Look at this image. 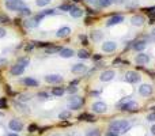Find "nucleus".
Here are the masks:
<instances>
[{
	"mask_svg": "<svg viewBox=\"0 0 155 136\" xmlns=\"http://www.w3.org/2000/svg\"><path fill=\"white\" fill-rule=\"evenodd\" d=\"M131 128V122L127 120H116V121L110 122L109 125V131L116 132V133H125L127 131H129Z\"/></svg>",
	"mask_w": 155,
	"mask_h": 136,
	"instance_id": "nucleus-1",
	"label": "nucleus"
},
{
	"mask_svg": "<svg viewBox=\"0 0 155 136\" xmlns=\"http://www.w3.org/2000/svg\"><path fill=\"white\" fill-rule=\"evenodd\" d=\"M25 7V3L23 0H8L6 1V8L10 10V11H14V12H19L21 8Z\"/></svg>",
	"mask_w": 155,
	"mask_h": 136,
	"instance_id": "nucleus-2",
	"label": "nucleus"
},
{
	"mask_svg": "<svg viewBox=\"0 0 155 136\" xmlns=\"http://www.w3.org/2000/svg\"><path fill=\"white\" fill-rule=\"evenodd\" d=\"M118 106L124 112H136V110H139V104L136 101H123Z\"/></svg>",
	"mask_w": 155,
	"mask_h": 136,
	"instance_id": "nucleus-3",
	"label": "nucleus"
},
{
	"mask_svg": "<svg viewBox=\"0 0 155 136\" xmlns=\"http://www.w3.org/2000/svg\"><path fill=\"white\" fill-rule=\"evenodd\" d=\"M84 101L83 98H80V97H71L70 98V101H68V108L72 109V110H78V109H80L82 106H83Z\"/></svg>",
	"mask_w": 155,
	"mask_h": 136,
	"instance_id": "nucleus-4",
	"label": "nucleus"
},
{
	"mask_svg": "<svg viewBox=\"0 0 155 136\" xmlns=\"http://www.w3.org/2000/svg\"><path fill=\"white\" fill-rule=\"evenodd\" d=\"M46 83H50V84H59L63 82V76L59 75V73H49L44 78Z\"/></svg>",
	"mask_w": 155,
	"mask_h": 136,
	"instance_id": "nucleus-5",
	"label": "nucleus"
},
{
	"mask_svg": "<svg viewBox=\"0 0 155 136\" xmlns=\"http://www.w3.org/2000/svg\"><path fill=\"white\" fill-rule=\"evenodd\" d=\"M140 79H142V76L136 71H128V72L125 73V80L128 82V83H139Z\"/></svg>",
	"mask_w": 155,
	"mask_h": 136,
	"instance_id": "nucleus-6",
	"label": "nucleus"
},
{
	"mask_svg": "<svg viewBox=\"0 0 155 136\" xmlns=\"http://www.w3.org/2000/svg\"><path fill=\"white\" fill-rule=\"evenodd\" d=\"M91 108H93V112L102 114L107 110V105L105 104V102H102V101H98V102H94Z\"/></svg>",
	"mask_w": 155,
	"mask_h": 136,
	"instance_id": "nucleus-7",
	"label": "nucleus"
},
{
	"mask_svg": "<svg viewBox=\"0 0 155 136\" xmlns=\"http://www.w3.org/2000/svg\"><path fill=\"white\" fill-rule=\"evenodd\" d=\"M25 68L22 64L17 63L15 65H12V67L10 68V73L11 75H14V76H21V75H23V72H25Z\"/></svg>",
	"mask_w": 155,
	"mask_h": 136,
	"instance_id": "nucleus-8",
	"label": "nucleus"
},
{
	"mask_svg": "<svg viewBox=\"0 0 155 136\" xmlns=\"http://www.w3.org/2000/svg\"><path fill=\"white\" fill-rule=\"evenodd\" d=\"M116 49H117V42H114V41H106L102 44V50L106 53H112Z\"/></svg>",
	"mask_w": 155,
	"mask_h": 136,
	"instance_id": "nucleus-9",
	"label": "nucleus"
},
{
	"mask_svg": "<svg viewBox=\"0 0 155 136\" xmlns=\"http://www.w3.org/2000/svg\"><path fill=\"white\" fill-rule=\"evenodd\" d=\"M8 127L11 131H15V132H21L23 129V124L22 121H19L18 118H14L8 122Z\"/></svg>",
	"mask_w": 155,
	"mask_h": 136,
	"instance_id": "nucleus-10",
	"label": "nucleus"
},
{
	"mask_svg": "<svg viewBox=\"0 0 155 136\" xmlns=\"http://www.w3.org/2000/svg\"><path fill=\"white\" fill-rule=\"evenodd\" d=\"M150 56L147 53H139L136 54V57H135V61H136L139 65H146V64L150 63Z\"/></svg>",
	"mask_w": 155,
	"mask_h": 136,
	"instance_id": "nucleus-11",
	"label": "nucleus"
},
{
	"mask_svg": "<svg viewBox=\"0 0 155 136\" xmlns=\"http://www.w3.org/2000/svg\"><path fill=\"white\" fill-rule=\"evenodd\" d=\"M137 91H139V95H142V97H150L152 94V86L151 84H142Z\"/></svg>",
	"mask_w": 155,
	"mask_h": 136,
	"instance_id": "nucleus-12",
	"label": "nucleus"
},
{
	"mask_svg": "<svg viewBox=\"0 0 155 136\" xmlns=\"http://www.w3.org/2000/svg\"><path fill=\"white\" fill-rule=\"evenodd\" d=\"M121 22H124V16L123 15H114L106 21V26L110 27V26H114V25H120Z\"/></svg>",
	"mask_w": 155,
	"mask_h": 136,
	"instance_id": "nucleus-13",
	"label": "nucleus"
},
{
	"mask_svg": "<svg viewBox=\"0 0 155 136\" xmlns=\"http://www.w3.org/2000/svg\"><path fill=\"white\" fill-rule=\"evenodd\" d=\"M114 76H116V72L113 69H106V71H103V72L101 73L99 79H101V82H110Z\"/></svg>",
	"mask_w": 155,
	"mask_h": 136,
	"instance_id": "nucleus-14",
	"label": "nucleus"
},
{
	"mask_svg": "<svg viewBox=\"0 0 155 136\" xmlns=\"http://www.w3.org/2000/svg\"><path fill=\"white\" fill-rule=\"evenodd\" d=\"M70 34H71V27L63 26V27H60V29L57 30L56 37H57V38H65V37H68Z\"/></svg>",
	"mask_w": 155,
	"mask_h": 136,
	"instance_id": "nucleus-15",
	"label": "nucleus"
},
{
	"mask_svg": "<svg viewBox=\"0 0 155 136\" xmlns=\"http://www.w3.org/2000/svg\"><path fill=\"white\" fill-rule=\"evenodd\" d=\"M22 83L26 87H37L40 84V82L37 80V79H34V78H23Z\"/></svg>",
	"mask_w": 155,
	"mask_h": 136,
	"instance_id": "nucleus-16",
	"label": "nucleus"
},
{
	"mask_svg": "<svg viewBox=\"0 0 155 136\" xmlns=\"http://www.w3.org/2000/svg\"><path fill=\"white\" fill-rule=\"evenodd\" d=\"M146 46H147V41L146 40H137V41H135V42H133L132 48L136 50V52H142Z\"/></svg>",
	"mask_w": 155,
	"mask_h": 136,
	"instance_id": "nucleus-17",
	"label": "nucleus"
},
{
	"mask_svg": "<svg viewBox=\"0 0 155 136\" xmlns=\"http://www.w3.org/2000/svg\"><path fill=\"white\" fill-rule=\"evenodd\" d=\"M72 73H84L86 71H87V67L84 65V64H74L71 68Z\"/></svg>",
	"mask_w": 155,
	"mask_h": 136,
	"instance_id": "nucleus-18",
	"label": "nucleus"
},
{
	"mask_svg": "<svg viewBox=\"0 0 155 136\" xmlns=\"http://www.w3.org/2000/svg\"><path fill=\"white\" fill-rule=\"evenodd\" d=\"M131 23H132L133 26H143V23H144V16L143 15H133L132 18H131Z\"/></svg>",
	"mask_w": 155,
	"mask_h": 136,
	"instance_id": "nucleus-19",
	"label": "nucleus"
},
{
	"mask_svg": "<svg viewBox=\"0 0 155 136\" xmlns=\"http://www.w3.org/2000/svg\"><path fill=\"white\" fill-rule=\"evenodd\" d=\"M74 50L70 49V48H61V50L59 52V54H60V57H63V59H70V57H72L74 56Z\"/></svg>",
	"mask_w": 155,
	"mask_h": 136,
	"instance_id": "nucleus-20",
	"label": "nucleus"
},
{
	"mask_svg": "<svg viewBox=\"0 0 155 136\" xmlns=\"http://www.w3.org/2000/svg\"><path fill=\"white\" fill-rule=\"evenodd\" d=\"M90 37H91V40H93L94 42H99V41H102V38H103V33H102L101 30H94V32H91Z\"/></svg>",
	"mask_w": 155,
	"mask_h": 136,
	"instance_id": "nucleus-21",
	"label": "nucleus"
},
{
	"mask_svg": "<svg viewBox=\"0 0 155 136\" xmlns=\"http://www.w3.org/2000/svg\"><path fill=\"white\" fill-rule=\"evenodd\" d=\"M14 105H15V108H18L19 112H22V113H30V108H29L27 105H25L23 102L17 101V102H14Z\"/></svg>",
	"mask_w": 155,
	"mask_h": 136,
	"instance_id": "nucleus-22",
	"label": "nucleus"
},
{
	"mask_svg": "<svg viewBox=\"0 0 155 136\" xmlns=\"http://www.w3.org/2000/svg\"><path fill=\"white\" fill-rule=\"evenodd\" d=\"M70 14H71V16L72 18H80L82 15H83V10L82 8H79V7H72L71 8V11H70Z\"/></svg>",
	"mask_w": 155,
	"mask_h": 136,
	"instance_id": "nucleus-23",
	"label": "nucleus"
},
{
	"mask_svg": "<svg viewBox=\"0 0 155 136\" xmlns=\"http://www.w3.org/2000/svg\"><path fill=\"white\" fill-rule=\"evenodd\" d=\"M61 50V46H53V45H49L46 49H45V53L46 54H54V53H59Z\"/></svg>",
	"mask_w": 155,
	"mask_h": 136,
	"instance_id": "nucleus-24",
	"label": "nucleus"
},
{
	"mask_svg": "<svg viewBox=\"0 0 155 136\" xmlns=\"http://www.w3.org/2000/svg\"><path fill=\"white\" fill-rule=\"evenodd\" d=\"M79 120H83V121H87V122H94L95 121V117L93 114H89V113H83L79 116Z\"/></svg>",
	"mask_w": 155,
	"mask_h": 136,
	"instance_id": "nucleus-25",
	"label": "nucleus"
},
{
	"mask_svg": "<svg viewBox=\"0 0 155 136\" xmlns=\"http://www.w3.org/2000/svg\"><path fill=\"white\" fill-rule=\"evenodd\" d=\"M64 93H65V90H64L63 87H53V89H52V94H53L54 97H61Z\"/></svg>",
	"mask_w": 155,
	"mask_h": 136,
	"instance_id": "nucleus-26",
	"label": "nucleus"
},
{
	"mask_svg": "<svg viewBox=\"0 0 155 136\" xmlns=\"http://www.w3.org/2000/svg\"><path fill=\"white\" fill-rule=\"evenodd\" d=\"M114 3V0H98V4H99V7H110L112 4Z\"/></svg>",
	"mask_w": 155,
	"mask_h": 136,
	"instance_id": "nucleus-27",
	"label": "nucleus"
},
{
	"mask_svg": "<svg viewBox=\"0 0 155 136\" xmlns=\"http://www.w3.org/2000/svg\"><path fill=\"white\" fill-rule=\"evenodd\" d=\"M18 63H19V64H22L23 67H27V65L30 64V57H27V56L19 57V59H18Z\"/></svg>",
	"mask_w": 155,
	"mask_h": 136,
	"instance_id": "nucleus-28",
	"label": "nucleus"
},
{
	"mask_svg": "<svg viewBox=\"0 0 155 136\" xmlns=\"http://www.w3.org/2000/svg\"><path fill=\"white\" fill-rule=\"evenodd\" d=\"M19 14L22 15V16H29V15H31V10L29 8V7H23V8H21V11H19Z\"/></svg>",
	"mask_w": 155,
	"mask_h": 136,
	"instance_id": "nucleus-29",
	"label": "nucleus"
},
{
	"mask_svg": "<svg viewBox=\"0 0 155 136\" xmlns=\"http://www.w3.org/2000/svg\"><path fill=\"white\" fill-rule=\"evenodd\" d=\"M71 117V112L70 110H64V112H61V113L59 114V118L60 120H67V118Z\"/></svg>",
	"mask_w": 155,
	"mask_h": 136,
	"instance_id": "nucleus-30",
	"label": "nucleus"
},
{
	"mask_svg": "<svg viewBox=\"0 0 155 136\" xmlns=\"http://www.w3.org/2000/svg\"><path fill=\"white\" fill-rule=\"evenodd\" d=\"M86 135L87 136H101V131H99L98 128H95V129H89Z\"/></svg>",
	"mask_w": 155,
	"mask_h": 136,
	"instance_id": "nucleus-31",
	"label": "nucleus"
},
{
	"mask_svg": "<svg viewBox=\"0 0 155 136\" xmlns=\"http://www.w3.org/2000/svg\"><path fill=\"white\" fill-rule=\"evenodd\" d=\"M78 56H79V59H89L90 57L89 52H87V50H84V49L79 50V52H78Z\"/></svg>",
	"mask_w": 155,
	"mask_h": 136,
	"instance_id": "nucleus-32",
	"label": "nucleus"
},
{
	"mask_svg": "<svg viewBox=\"0 0 155 136\" xmlns=\"http://www.w3.org/2000/svg\"><path fill=\"white\" fill-rule=\"evenodd\" d=\"M52 0H36V5L37 7H45V5H48Z\"/></svg>",
	"mask_w": 155,
	"mask_h": 136,
	"instance_id": "nucleus-33",
	"label": "nucleus"
},
{
	"mask_svg": "<svg viewBox=\"0 0 155 136\" xmlns=\"http://www.w3.org/2000/svg\"><path fill=\"white\" fill-rule=\"evenodd\" d=\"M74 7L72 4H70V3H65V4H61L60 7H59V10L60 11H71V8Z\"/></svg>",
	"mask_w": 155,
	"mask_h": 136,
	"instance_id": "nucleus-34",
	"label": "nucleus"
},
{
	"mask_svg": "<svg viewBox=\"0 0 155 136\" xmlns=\"http://www.w3.org/2000/svg\"><path fill=\"white\" fill-rule=\"evenodd\" d=\"M30 100V95L29 94H21L19 95V102H26Z\"/></svg>",
	"mask_w": 155,
	"mask_h": 136,
	"instance_id": "nucleus-35",
	"label": "nucleus"
},
{
	"mask_svg": "<svg viewBox=\"0 0 155 136\" xmlns=\"http://www.w3.org/2000/svg\"><path fill=\"white\" fill-rule=\"evenodd\" d=\"M44 18H45L44 12H40V14H37V15H36V16H34V18H33V19H34L36 22H38V23H40V22H41V21H42V19H44Z\"/></svg>",
	"mask_w": 155,
	"mask_h": 136,
	"instance_id": "nucleus-36",
	"label": "nucleus"
},
{
	"mask_svg": "<svg viewBox=\"0 0 155 136\" xmlns=\"http://www.w3.org/2000/svg\"><path fill=\"white\" fill-rule=\"evenodd\" d=\"M67 91H68V94H75V93H78V87L72 84V86H70L67 89Z\"/></svg>",
	"mask_w": 155,
	"mask_h": 136,
	"instance_id": "nucleus-37",
	"label": "nucleus"
},
{
	"mask_svg": "<svg viewBox=\"0 0 155 136\" xmlns=\"http://www.w3.org/2000/svg\"><path fill=\"white\" fill-rule=\"evenodd\" d=\"M37 97H38V98H41V100H48V98H49V94H48V93L41 91V93H38V94H37Z\"/></svg>",
	"mask_w": 155,
	"mask_h": 136,
	"instance_id": "nucleus-38",
	"label": "nucleus"
},
{
	"mask_svg": "<svg viewBox=\"0 0 155 136\" xmlns=\"http://www.w3.org/2000/svg\"><path fill=\"white\" fill-rule=\"evenodd\" d=\"M0 23H10V18L7 15H0Z\"/></svg>",
	"mask_w": 155,
	"mask_h": 136,
	"instance_id": "nucleus-39",
	"label": "nucleus"
},
{
	"mask_svg": "<svg viewBox=\"0 0 155 136\" xmlns=\"http://www.w3.org/2000/svg\"><path fill=\"white\" fill-rule=\"evenodd\" d=\"M147 121L155 122V112H152V113H150L148 116H147Z\"/></svg>",
	"mask_w": 155,
	"mask_h": 136,
	"instance_id": "nucleus-40",
	"label": "nucleus"
},
{
	"mask_svg": "<svg viewBox=\"0 0 155 136\" xmlns=\"http://www.w3.org/2000/svg\"><path fill=\"white\" fill-rule=\"evenodd\" d=\"M7 108V100L6 98H0V109Z\"/></svg>",
	"mask_w": 155,
	"mask_h": 136,
	"instance_id": "nucleus-41",
	"label": "nucleus"
},
{
	"mask_svg": "<svg viewBox=\"0 0 155 136\" xmlns=\"http://www.w3.org/2000/svg\"><path fill=\"white\" fill-rule=\"evenodd\" d=\"M42 12H44V15L46 16V15H53L56 11H54V10H52V8H49V10H45V11H42Z\"/></svg>",
	"mask_w": 155,
	"mask_h": 136,
	"instance_id": "nucleus-42",
	"label": "nucleus"
},
{
	"mask_svg": "<svg viewBox=\"0 0 155 136\" xmlns=\"http://www.w3.org/2000/svg\"><path fill=\"white\" fill-rule=\"evenodd\" d=\"M27 129H29V132H36L37 131V125H36V124H30Z\"/></svg>",
	"mask_w": 155,
	"mask_h": 136,
	"instance_id": "nucleus-43",
	"label": "nucleus"
},
{
	"mask_svg": "<svg viewBox=\"0 0 155 136\" xmlns=\"http://www.w3.org/2000/svg\"><path fill=\"white\" fill-rule=\"evenodd\" d=\"M6 34H7L6 29H4V27H0V38H4Z\"/></svg>",
	"mask_w": 155,
	"mask_h": 136,
	"instance_id": "nucleus-44",
	"label": "nucleus"
},
{
	"mask_svg": "<svg viewBox=\"0 0 155 136\" xmlns=\"http://www.w3.org/2000/svg\"><path fill=\"white\" fill-rule=\"evenodd\" d=\"M148 15L154 18V16H155V8H151V10H148Z\"/></svg>",
	"mask_w": 155,
	"mask_h": 136,
	"instance_id": "nucleus-45",
	"label": "nucleus"
},
{
	"mask_svg": "<svg viewBox=\"0 0 155 136\" xmlns=\"http://www.w3.org/2000/svg\"><path fill=\"white\" fill-rule=\"evenodd\" d=\"M79 38L82 40V42H83V45H87V38H86V37H84V36H80Z\"/></svg>",
	"mask_w": 155,
	"mask_h": 136,
	"instance_id": "nucleus-46",
	"label": "nucleus"
},
{
	"mask_svg": "<svg viewBox=\"0 0 155 136\" xmlns=\"http://www.w3.org/2000/svg\"><path fill=\"white\" fill-rule=\"evenodd\" d=\"M105 136H118V133H116V132L109 131V132H106V135H105Z\"/></svg>",
	"mask_w": 155,
	"mask_h": 136,
	"instance_id": "nucleus-47",
	"label": "nucleus"
},
{
	"mask_svg": "<svg viewBox=\"0 0 155 136\" xmlns=\"http://www.w3.org/2000/svg\"><path fill=\"white\" fill-rule=\"evenodd\" d=\"M150 131H151V133H152V135L155 136V125H152V127H151V129H150Z\"/></svg>",
	"mask_w": 155,
	"mask_h": 136,
	"instance_id": "nucleus-48",
	"label": "nucleus"
},
{
	"mask_svg": "<svg viewBox=\"0 0 155 136\" xmlns=\"http://www.w3.org/2000/svg\"><path fill=\"white\" fill-rule=\"evenodd\" d=\"M0 64H7V60H6V59H0Z\"/></svg>",
	"mask_w": 155,
	"mask_h": 136,
	"instance_id": "nucleus-49",
	"label": "nucleus"
},
{
	"mask_svg": "<svg viewBox=\"0 0 155 136\" xmlns=\"http://www.w3.org/2000/svg\"><path fill=\"white\" fill-rule=\"evenodd\" d=\"M114 3H118V4H121V3H124V0H114Z\"/></svg>",
	"mask_w": 155,
	"mask_h": 136,
	"instance_id": "nucleus-50",
	"label": "nucleus"
},
{
	"mask_svg": "<svg viewBox=\"0 0 155 136\" xmlns=\"http://www.w3.org/2000/svg\"><path fill=\"white\" fill-rule=\"evenodd\" d=\"M86 1H87V3H91V4H93V3H95L97 0H86Z\"/></svg>",
	"mask_w": 155,
	"mask_h": 136,
	"instance_id": "nucleus-51",
	"label": "nucleus"
},
{
	"mask_svg": "<svg viewBox=\"0 0 155 136\" xmlns=\"http://www.w3.org/2000/svg\"><path fill=\"white\" fill-rule=\"evenodd\" d=\"M8 136H18V135H17V133H10Z\"/></svg>",
	"mask_w": 155,
	"mask_h": 136,
	"instance_id": "nucleus-52",
	"label": "nucleus"
},
{
	"mask_svg": "<svg viewBox=\"0 0 155 136\" xmlns=\"http://www.w3.org/2000/svg\"><path fill=\"white\" fill-rule=\"evenodd\" d=\"M152 36H155V27H154V30H152Z\"/></svg>",
	"mask_w": 155,
	"mask_h": 136,
	"instance_id": "nucleus-53",
	"label": "nucleus"
},
{
	"mask_svg": "<svg viewBox=\"0 0 155 136\" xmlns=\"http://www.w3.org/2000/svg\"><path fill=\"white\" fill-rule=\"evenodd\" d=\"M151 109H152V110H154V112H155V106H154V108H151Z\"/></svg>",
	"mask_w": 155,
	"mask_h": 136,
	"instance_id": "nucleus-54",
	"label": "nucleus"
},
{
	"mask_svg": "<svg viewBox=\"0 0 155 136\" xmlns=\"http://www.w3.org/2000/svg\"><path fill=\"white\" fill-rule=\"evenodd\" d=\"M0 117H3V113H0Z\"/></svg>",
	"mask_w": 155,
	"mask_h": 136,
	"instance_id": "nucleus-55",
	"label": "nucleus"
},
{
	"mask_svg": "<svg viewBox=\"0 0 155 136\" xmlns=\"http://www.w3.org/2000/svg\"><path fill=\"white\" fill-rule=\"evenodd\" d=\"M50 136H60V135H50Z\"/></svg>",
	"mask_w": 155,
	"mask_h": 136,
	"instance_id": "nucleus-56",
	"label": "nucleus"
},
{
	"mask_svg": "<svg viewBox=\"0 0 155 136\" xmlns=\"http://www.w3.org/2000/svg\"><path fill=\"white\" fill-rule=\"evenodd\" d=\"M6 1H8V0H6Z\"/></svg>",
	"mask_w": 155,
	"mask_h": 136,
	"instance_id": "nucleus-57",
	"label": "nucleus"
}]
</instances>
